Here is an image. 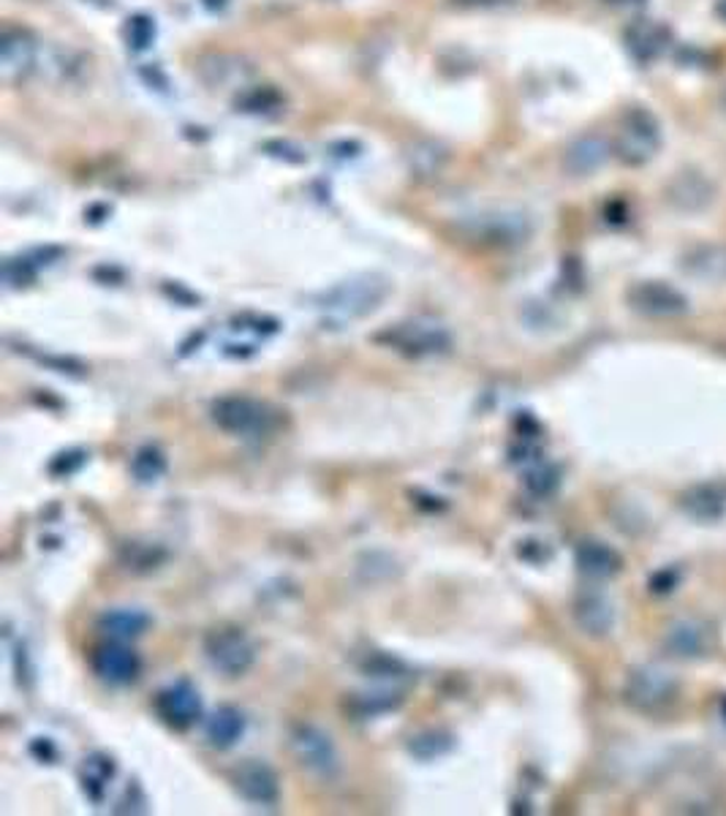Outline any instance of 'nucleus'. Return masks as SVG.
<instances>
[{
  "mask_svg": "<svg viewBox=\"0 0 726 816\" xmlns=\"http://www.w3.org/2000/svg\"><path fill=\"white\" fill-rule=\"evenodd\" d=\"M389 280L382 275H356V278L340 280L338 286L319 295V308L324 330H345L354 321L376 313L382 302L389 297Z\"/></svg>",
  "mask_w": 726,
  "mask_h": 816,
  "instance_id": "1",
  "label": "nucleus"
},
{
  "mask_svg": "<svg viewBox=\"0 0 726 816\" xmlns=\"http://www.w3.org/2000/svg\"><path fill=\"white\" fill-rule=\"evenodd\" d=\"M210 419L218 430L238 439H267L284 424V411L248 395H223L210 406Z\"/></svg>",
  "mask_w": 726,
  "mask_h": 816,
  "instance_id": "2",
  "label": "nucleus"
},
{
  "mask_svg": "<svg viewBox=\"0 0 726 816\" xmlns=\"http://www.w3.org/2000/svg\"><path fill=\"white\" fill-rule=\"evenodd\" d=\"M661 147V125L648 109L631 107L620 114L618 129H615L613 153L618 155L624 164L642 166L659 153Z\"/></svg>",
  "mask_w": 726,
  "mask_h": 816,
  "instance_id": "3",
  "label": "nucleus"
},
{
  "mask_svg": "<svg viewBox=\"0 0 726 816\" xmlns=\"http://www.w3.org/2000/svg\"><path fill=\"white\" fill-rule=\"evenodd\" d=\"M376 341L414 360L447 354L449 346H452V338H449L447 327H441L438 321L430 319L400 321V324L389 327L387 332L376 335Z\"/></svg>",
  "mask_w": 726,
  "mask_h": 816,
  "instance_id": "4",
  "label": "nucleus"
},
{
  "mask_svg": "<svg viewBox=\"0 0 726 816\" xmlns=\"http://www.w3.org/2000/svg\"><path fill=\"white\" fill-rule=\"evenodd\" d=\"M289 740L294 757H297L299 765L308 770L310 775H316L321 781H332L340 773V757L330 732H324L316 724L299 721L292 727Z\"/></svg>",
  "mask_w": 726,
  "mask_h": 816,
  "instance_id": "5",
  "label": "nucleus"
},
{
  "mask_svg": "<svg viewBox=\"0 0 726 816\" xmlns=\"http://www.w3.org/2000/svg\"><path fill=\"white\" fill-rule=\"evenodd\" d=\"M205 659L223 677H242L256 662V648L242 629H216L205 637Z\"/></svg>",
  "mask_w": 726,
  "mask_h": 816,
  "instance_id": "6",
  "label": "nucleus"
},
{
  "mask_svg": "<svg viewBox=\"0 0 726 816\" xmlns=\"http://www.w3.org/2000/svg\"><path fill=\"white\" fill-rule=\"evenodd\" d=\"M38 63V42L25 27L6 25L0 42V79L6 85H22Z\"/></svg>",
  "mask_w": 726,
  "mask_h": 816,
  "instance_id": "7",
  "label": "nucleus"
},
{
  "mask_svg": "<svg viewBox=\"0 0 726 816\" xmlns=\"http://www.w3.org/2000/svg\"><path fill=\"white\" fill-rule=\"evenodd\" d=\"M155 714L172 729H188L201 721V697L191 681L169 683L155 694Z\"/></svg>",
  "mask_w": 726,
  "mask_h": 816,
  "instance_id": "8",
  "label": "nucleus"
},
{
  "mask_svg": "<svg viewBox=\"0 0 726 816\" xmlns=\"http://www.w3.org/2000/svg\"><path fill=\"white\" fill-rule=\"evenodd\" d=\"M90 664H94L98 681L109 683V686H129L142 672L140 653L120 640L101 642L90 657Z\"/></svg>",
  "mask_w": 726,
  "mask_h": 816,
  "instance_id": "9",
  "label": "nucleus"
},
{
  "mask_svg": "<svg viewBox=\"0 0 726 816\" xmlns=\"http://www.w3.org/2000/svg\"><path fill=\"white\" fill-rule=\"evenodd\" d=\"M234 790L256 808H275L280 803L278 773L262 760H248L234 770Z\"/></svg>",
  "mask_w": 726,
  "mask_h": 816,
  "instance_id": "10",
  "label": "nucleus"
},
{
  "mask_svg": "<svg viewBox=\"0 0 726 816\" xmlns=\"http://www.w3.org/2000/svg\"><path fill=\"white\" fill-rule=\"evenodd\" d=\"M678 683L656 666L634 670L626 683V699L639 710H661L675 699Z\"/></svg>",
  "mask_w": 726,
  "mask_h": 816,
  "instance_id": "11",
  "label": "nucleus"
},
{
  "mask_svg": "<svg viewBox=\"0 0 726 816\" xmlns=\"http://www.w3.org/2000/svg\"><path fill=\"white\" fill-rule=\"evenodd\" d=\"M613 155V142L598 134H585L574 140L563 153V169L574 177H587L602 169Z\"/></svg>",
  "mask_w": 726,
  "mask_h": 816,
  "instance_id": "12",
  "label": "nucleus"
},
{
  "mask_svg": "<svg viewBox=\"0 0 726 816\" xmlns=\"http://www.w3.org/2000/svg\"><path fill=\"white\" fill-rule=\"evenodd\" d=\"M629 302L650 316H675L685 310V297L661 280H645V284L634 286L629 291Z\"/></svg>",
  "mask_w": 726,
  "mask_h": 816,
  "instance_id": "13",
  "label": "nucleus"
},
{
  "mask_svg": "<svg viewBox=\"0 0 726 816\" xmlns=\"http://www.w3.org/2000/svg\"><path fill=\"white\" fill-rule=\"evenodd\" d=\"M713 642H716V635H713L711 626L702 624V620H680V624L672 626L670 635H667V648H670L675 657L683 659L705 657L713 648Z\"/></svg>",
  "mask_w": 726,
  "mask_h": 816,
  "instance_id": "14",
  "label": "nucleus"
},
{
  "mask_svg": "<svg viewBox=\"0 0 726 816\" xmlns=\"http://www.w3.org/2000/svg\"><path fill=\"white\" fill-rule=\"evenodd\" d=\"M574 620L585 635L604 637L615 626V607L602 594H580L574 599Z\"/></svg>",
  "mask_w": 726,
  "mask_h": 816,
  "instance_id": "15",
  "label": "nucleus"
},
{
  "mask_svg": "<svg viewBox=\"0 0 726 816\" xmlns=\"http://www.w3.org/2000/svg\"><path fill=\"white\" fill-rule=\"evenodd\" d=\"M670 44V31L656 20H637L626 31V47L639 63H650L661 55Z\"/></svg>",
  "mask_w": 726,
  "mask_h": 816,
  "instance_id": "16",
  "label": "nucleus"
},
{
  "mask_svg": "<svg viewBox=\"0 0 726 816\" xmlns=\"http://www.w3.org/2000/svg\"><path fill=\"white\" fill-rule=\"evenodd\" d=\"M205 735L212 749H232V746H238V740H242V735H245V716L238 708H232V705H221V708L212 710L210 718H207Z\"/></svg>",
  "mask_w": 726,
  "mask_h": 816,
  "instance_id": "17",
  "label": "nucleus"
},
{
  "mask_svg": "<svg viewBox=\"0 0 726 816\" xmlns=\"http://www.w3.org/2000/svg\"><path fill=\"white\" fill-rule=\"evenodd\" d=\"M471 238H480L482 243L490 240L495 245L517 243L526 238V221L522 216H476L471 221Z\"/></svg>",
  "mask_w": 726,
  "mask_h": 816,
  "instance_id": "18",
  "label": "nucleus"
},
{
  "mask_svg": "<svg viewBox=\"0 0 726 816\" xmlns=\"http://www.w3.org/2000/svg\"><path fill=\"white\" fill-rule=\"evenodd\" d=\"M61 256V249H36V251H28V254L16 256V258H9V262L3 264V280L6 286H11V289H20V286H28L36 280V275L42 273L44 267H50L52 258Z\"/></svg>",
  "mask_w": 726,
  "mask_h": 816,
  "instance_id": "19",
  "label": "nucleus"
},
{
  "mask_svg": "<svg viewBox=\"0 0 726 816\" xmlns=\"http://www.w3.org/2000/svg\"><path fill=\"white\" fill-rule=\"evenodd\" d=\"M150 615L142 610H131V607H118V610H107L98 618V629L103 631V637L109 640L129 642L136 640L147 631Z\"/></svg>",
  "mask_w": 726,
  "mask_h": 816,
  "instance_id": "20",
  "label": "nucleus"
},
{
  "mask_svg": "<svg viewBox=\"0 0 726 816\" xmlns=\"http://www.w3.org/2000/svg\"><path fill=\"white\" fill-rule=\"evenodd\" d=\"M578 566L585 577H613L620 569V555L602 542H582L578 548Z\"/></svg>",
  "mask_w": 726,
  "mask_h": 816,
  "instance_id": "21",
  "label": "nucleus"
},
{
  "mask_svg": "<svg viewBox=\"0 0 726 816\" xmlns=\"http://www.w3.org/2000/svg\"><path fill=\"white\" fill-rule=\"evenodd\" d=\"M670 197L683 210H700V207H705L713 199V186L705 177L696 175V172H683L672 183Z\"/></svg>",
  "mask_w": 726,
  "mask_h": 816,
  "instance_id": "22",
  "label": "nucleus"
},
{
  "mask_svg": "<svg viewBox=\"0 0 726 816\" xmlns=\"http://www.w3.org/2000/svg\"><path fill=\"white\" fill-rule=\"evenodd\" d=\"M683 507L696 520H716V517H722L726 511V490L716 485L694 487V490H689L683 496Z\"/></svg>",
  "mask_w": 726,
  "mask_h": 816,
  "instance_id": "23",
  "label": "nucleus"
},
{
  "mask_svg": "<svg viewBox=\"0 0 726 816\" xmlns=\"http://www.w3.org/2000/svg\"><path fill=\"white\" fill-rule=\"evenodd\" d=\"M454 749V738L443 729H428V732H419L408 740V751L411 757H417L419 762H433L447 757Z\"/></svg>",
  "mask_w": 726,
  "mask_h": 816,
  "instance_id": "24",
  "label": "nucleus"
},
{
  "mask_svg": "<svg viewBox=\"0 0 726 816\" xmlns=\"http://www.w3.org/2000/svg\"><path fill=\"white\" fill-rule=\"evenodd\" d=\"M114 775V762L109 760V757L103 754H94L85 760V768H82V786L85 792H88L90 801H101L103 797V790H107V784L112 781Z\"/></svg>",
  "mask_w": 726,
  "mask_h": 816,
  "instance_id": "25",
  "label": "nucleus"
},
{
  "mask_svg": "<svg viewBox=\"0 0 726 816\" xmlns=\"http://www.w3.org/2000/svg\"><path fill=\"white\" fill-rule=\"evenodd\" d=\"M403 697L397 692H376V694H354L349 703L351 714L360 718H373L389 714V710L400 708Z\"/></svg>",
  "mask_w": 726,
  "mask_h": 816,
  "instance_id": "26",
  "label": "nucleus"
},
{
  "mask_svg": "<svg viewBox=\"0 0 726 816\" xmlns=\"http://www.w3.org/2000/svg\"><path fill=\"white\" fill-rule=\"evenodd\" d=\"M131 474L136 476V482L150 485V482H158L166 474V457L158 446H142L131 460Z\"/></svg>",
  "mask_w": 726,
  "mask_h": 816,
  "instance_id": "27",
  "label": "nucleus"
},
{
  "mask_svg": "<svg viewBox=\"0 0 726 816\" xmlns=\"http://www.w3.org/2000/svg\"><path fill=\"white\" fill-rule=\"evenodd\" d=\"M408 158H411V169L419 172V175H438L447 155L436 145H414Z\"/></svg>",
  "mask_w": 726,
  "mask_h": 816,
  "instance_id": "28",
  "label": "nucleus"
},
{
  "mask_svg": "<svg viewBox=\"0 0 726 816\" xmlns=\"http://www.w3.org/2000/svg\"><path fill=\"white\" fill-rule=\"evenodd\" d=\"M526 487L534 496H550L558 487V471L550 465H534L526 474Z\"/></svg>",
  "mask_w": 726,
  "mask_h": 816,
  "instance_id": "29",
  "label": "nucleus"
},
{
  "mask_svg": "<svg viewBox=\"0 0 726 816\" xmlns=\"http://www.w3.org/2000/svg\"><path fill=\"white\" fill-rule=\"evenodd\" d=\"M155 38V25L153 20H147V16H134V20H129V44L134 49H145L153 44Z\"/></svg>",
  "mask_w": 726,
  "mask_h": 816,
  "instance_id": "30",
  "label": "nucleus"
},
{
  "mask_svg": "<svg viewBox=\"0 0 726 816\" xmlns=\"http://www.w3.org/2000/svg\"><path fill=\"white\" fill-rule=\"evenodd\" d=\"M153 550H158V548H150V544L131 542L129 544V559H125V563H129V569L131 566H134V569L136 566H145V569H155V566H158V563L164 561L166 553L153 555Z\"/></svg>",
  "mask_w": 726,
  "mask_h": 816,
  "instance_id": "31",
  "label": "nucleus"
},
{
  "mask_svg": "<svg viewBox=\"0 0 726 816\" xmlns=\"http://www.w3.org/2000/svg\"><path fill=\"white\" fill-rule=\"evenodd\" d=\"M512 3V0H449V5H454V9H498V5H506Z\"/></svg>",
  "mask_w": 726,
  "mask_h": 816,
  "instance_id": "32",
  "label": "nucleus"
},
{
  "mask_svg": "<svg viewBox=\"0 0 726 816\" xmlns=\"http://www.w3.org/2000/svg\"><path fill=\"white\" fill-rule=\"evenodd\" d=\"M716 14L722 16V20L726 22V0H718V3H716Z\"/></svg>",
  "mask_w": 726,
  "mask_h": 816,
  "instance_id": "33",
  "label": "nucleus"
},
{
  "mask_svg": "<svg viewBox=\"0 0 726 816\" xmlns=\"http://www.w3.org/2000/svg\"><path fill=\"white\" fill-rule=\"evenodd\" d=\"M607 3H618V5H629V3H639V0H607Z\"/></svg>",
  "mask_w": 726,
  "mask_h": 816,
  "instance_id": "34",
  "label": "nucleus"
},
{
  "mask_svg": "<svg viewBox=\"0 0 726 816\" xmlns=\"http://www.w3.org/2000/svg\"><path fill=\"white\" fill-rule=\"evenodd\" d=\"M724 716H726V705H724Z\"/></svg>",
  "mask_w": 726,
  "mask_h": 816,
  "instance_id": "35",
  "label": "nucleus"
}]
</instances>
